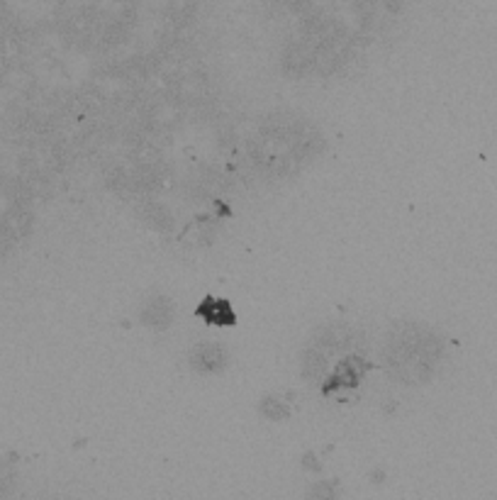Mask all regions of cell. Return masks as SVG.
<instances>
[{
  "instance_id": "obj_1",
  "label": "cell",
  "mask_w": 497,
  "mask_h": 500,
  "mask_svg": "<svg viewBox=\"0 0 497 500\" xmlns=\"http://www.w3.org/2000/svg\"><path fill=\"white\" fill-rule=\"evenodd\" d=\"M385 361L390 373L405 383L427 378L429 366H434V342L429 332L414 325L397 327L385 344Z\"/></svg>"
},
{
  "instance_id": "obj_2",
  "label": "cell",
  "mask_w": 497,
  "mask_h": 500,
  "mask_svg": "<svg viewBox=\"0 0 497 500\" xmlns=\"http://www.w3.org/2000/svg\"><path fill=\"white\" fill-rule=\"evenodd\" d=\"M366 361L356 354H344L341 359H336L331 364V369L327 371L324 378V393H349L351 388H356L366 373Z\"/></svg>"
},
{
  "instance_id": "obj_3",
  "label": "cell",
  "mask_w": 497,
  "mask_h": 500,
  "mask_svg": "<svg viewBox=\"0 0 497 500\" xmlns=\"http://www.w3.org/2000/svg\"><path fill=\"white\" fill-rule=\"evenodd\" d=\"M190 364L195 371L203 373H215L220 369H225L227 364V349L220 342H200L193 347L190 351Z\"/></svg>"
},
{
  "instance_id": "obj_4",
  "label": "cell",
  "mask_w": 497,
  "mask_h": 500,
  "mask_svg": "<svg viewBox=\"0 0 497 500\" xmlns=\"http://www.w3.org/2000/svg\"><path fill=\"white\" fill-rule=\"evenodd\" d=\"M173 320V307H171V303L168 300H151L146 307H144V322L149 325V327H154V329H161V327H166L168 322Z\"/></svg>"
},
{
  "instance_id": "obj_5",
  "label": "cell",
  "mask_w": 497,
  "mask_h": 500,
  "mask_svg": "<svg viewBox=\"0 0 497 500\" xmlns=\"http://www.w3.org/2000/svg\"><path fill=\"white\" fill-rule=\"evenodd\" d=\"M200 315L205 317L207 325H229L234 320L229 303H217V300H205V305H200Z\"/></svg>"
},
{
  "instance_id": "obj_6",
  "label": "cell",
  "mask_w": 497,
  "mask_h": 500,
  "mask_svg": "<svg viewBox=\"0 0 497 500\" xmlns=\"http://www.w3.org/2000/svg\"><path fill=\"white\" fill-rule=\"evenodd\" d=\"M263 413L270 417V420H283V417H288V408L280 403V400H275V398H268L266 403H263Z\"/></svg>"
}]
</instances>
